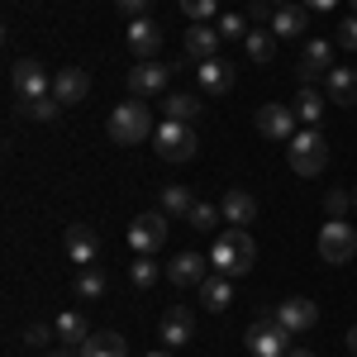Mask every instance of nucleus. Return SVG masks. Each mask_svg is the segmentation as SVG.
Instances as JSON below:
<instances>
[{"label": "nucleus", "mask_w": 357, "mask_h": 357, "mask_svg": "<svg viewBox=\"0 0 357 357\" xmlns=\"http://www.w3.org/2000/svg\"><path fill=\"white\" fill-rule=\"evenodd\" d=\"M324 105H329V96H319L314 86H301V91H296V114H301L310 129H319V119H324Z\"/></svg>", "instance_id": "nucleus-26"}, {"label": "nucleus", "mask_w": 357, "mask_h": 357, "mask_svg": "<svg viewBox=\"0 0 357 357\" xmlns=\"http://www.w3.org/2000/svg\"><path fill=\"white\" fill-rule=\"evenodd\" d=\"M24 110H29V119L48 124V119H57V114H62V100H57V96H38V100H29Z\"/></svg>", "instance_id": "nucleus-30"}, {"label": "nucleus", "mask_w": 357, "mask_h": 357, "mask_svg": "<svg viewBox=\"0 0 357 357\" xmlns=\"http://www.w3.org/2000/svg\"><path fill=\"white\" fill-rule=\"evenodd\" d=\"M53 338H57V324H29V329H24V343H29V348H48Z\"/></svg>", "instance_id": "nucleus-36"}, {"label": "nucleus", "mask_w": 357, "mask_h": 357, "mask_svg": "<svg viewBox=\"0 0 357 357\" xmlns=\"http://www.w3.org/2000/svg\"><path fill=\"white\" fill-rule=\"evenodd\" d=\"M243 48H248L252 62H272V57H276V33H272V29H252V33L243 38Z\"/></svg>", "instance_id": "nucleus-28"}, {"label": "nucleus", "mask_w": 357, "mask_h": 357, "mask_svg": "<svg viewBox=\"0 0 357 357\" xmlns=\"http://www.w3.org/2000/svg\"><path fill=\"white\" fill-rule=\"evenodd\" d=\"M195 291H200V305H205V310H215V314H220V310H229V301H234L229 276H205Z\"/></svg>", "instance_id": "nucleus-24"}, {"label": "nucleus", "mask_w": 357, "mask_h": 357, "mask_svg": "<svg viewBox=\"0 0 357 357\" xmlns=\"http://www.w3.org/2000/svg\"><path fill=\"white\" fill-rule=\"evenodd\" d=\"M96 257H100V238H96V229H91V224H72V229H67V262H77V267L86 272Z\"/></svg>", "instance_id": "nucleus-13"}, {"label": "nucleus", "mask_w": 357, "mask_h": 357, "mask_svg": "<svg viewBox=\"0 0 357 357\" xmlns=\"http://www.w3.org/2000/svg\"><path fill=\"white\" fill-rule=\"evenodd\" d=\"M267 5H276V10H281V5H291V0H267Z\"/></svg>", "instance_id": "nucleus-43"}, {"label": "nucleus", "mask_w": 357, "mask_h": 357, "mask_svg": "<svg viewBox=\"0 0 357 357\" xmlns=\"http://www.w3.org/2000/svg\"><path fill=\"white\" fill-rule=\"evenodd\" d=\"M348 353L357 357V324H353V329H348Z\"/></svg>", "instance_id": "nucleus-41"}, {"label": "nucleus", "mask_w": 357, "mask_h": 357, "mask_svg": "<svg viewBox=\"0 0 357 357\" xmlns=\"http://www.w3.org/2000/svg\"><path fill=\"white\" fill-rule=\"evenodd\" d=\"M286 357H314V353H305V348H296V353H286Z\"/></svg>", "instance_id": "nucleus-42"}, {"label": "nucleus", "mask_w": 357, "mask_h": 357, "mask_svg": "<svg viewBox=\"0 0 357 357\" xmlns=\"http://www.w3.org/2000/svg\"><path fill=\"white\" fill-rule=\"evenodd\" d=\"M119 5V15H129V20H143L148 15V0H114Z\"/></svg>", "instance_id": "nucleus-39"}, {"label": "nucleus", "mask_w": 357, "mask_h": 357, "mask_svg": "<svg viewBox=\"0 0 357 357\" xmlns=\"http://www.w3.org/2000/svg\"><path fill=\"white\" fill-rule=\"evenodd\" d=\"M305 24H310V10L305 5H281L267 29H272L276 38H296V33H305Z\"/></svg>", "instance_id": "nucleus-23"}, {"label": "nucleus", "mask_w": 357, "mask_h": 357, "mask_svg": "<svg viewBox=\"0 0 357 357\" xmlns=\"http://www.w3.org/2000/svg\"><path fill=\"white\" fill-rule=\"evenodd\" d=\"M205 262H210V257H200V252H181V257H172V262H167L172 286H200V281H205Z\"/></svg>", "instance_id": "nucleus-19"}, {"label": "nucleus", "mask_w": 357, "mask_h": 357, "mask_svg": "<svg viewBox=\"0 0 357 357\" xmlns=\"http://www.w3.org/2000/svg\"><path fill=\"white\" fill-rule=\"evenodd\" d=\"M10 86H15V96L20 100H38V96H53V77L43 72V62H33V57H20L15 67H10Z\"/></svg>", "instance_id": "nucleus-7"}, {"label": "nucleus", "mask_w": 357, "mask_h": 357, "mask_svg": "<svg viewBox=\"0 0 357 357\" xmlns=\"http://www.w3.org/2000/svg\"><path fill=\"white\" fill-rule=\"evenodd\" d=\"M353 10H357V0H353Z\"/></svg>", "instance_id": "nucleus-47"}, {"label": "nucleus", "mask_w": 357, "mask_h": 357, "mask_svg": "<svg viewBox=\"0 0 357 357\" xmlns=\"http://www.w3.org/2000/svg\"><path fill=\"white\" fill-rule=\"evenodd\" d=\"M129 276H134V286H138V291H148V286L158 281V262H153V257H134Z\"/></svg>", "instance_id": "nucleus-33"}, {"label": "nucleus", "mask_w": 357, "mask_h": 357, "mask_svg": "<svg viewBox=\"0 0 357 357\" xmlns=\"http://www.w3.org/2000/svg\"><path fill=\"white\" fill-rule=\"evenodd\" d=\"M191 210H195V200H191L186 186H167V191H162V215H167V220H186Z\"/></svg>", "instance_id": "nucleus-29"}, {"label": "nucleus", "mask_w": 357, "mask_h": 357, "mask_svg": "<svg viewBox=\"0 0 357 357\" xmlns=\"http://www.w3.org/2000/svg\"><path fill=\"white\" fill-rule=\"evenodd\" d=\"M296 119H301L296 105H276V100H272V105H257V134L272 138V143H291V138L301 134Z\"/></svg>", "instance_id": "nucleus-8"}, {"label": "nucleus", "mask_w": 357, "mask_h": 357, "mask_svg": "<svg viewBox=\"0 0 357 357\" xmlns=\"http://www.w3.org/2000/svg\"><path fill=\"white\" fill-rule=\"evenodd\" d=\"M357 252V229L348 220H329L319 229V257L333 262V267H343V262H353Z\"/></svg>", "instance_id": "nucleus-6"}, {"label": "nucleus", "mask_w": 357, "mask_h": 357, "mask_svg": "<svg viewBox=\"0 0 357 357\" xmlns=\"http://www.w3.org/2000/svg\"><path fill=\"white\" fill-rule=\"evenodd\" d=\"M181 48H186V57H191V62H205V57H215V48H220V29H210V24L186 29Z\"/></svg>", "instance_id": "nucleus-22"}, {"label": "nucleus", "mask_w": 357, "mask_h": 357, "mask_svg": "<svg viewBox=\"0 0 357 357\" xmlns=\"http://www.w3.org/2000/svg\"><path fill=\"white\" fill-rule=\"evenodd\" d=\"M324 210H329V220H343L353 210V191H329L324 195Z\"/></svg>", "instance_id": "nucleus-35"}, {"label": "nucleus", "mask_w": 357, "mask_h": 357, "mask_svg": "<svg viewBox=\"0 0 357 357\" xmlns=\"http://www.w3.org/2000/svg\"><path fill=\"white\" fill-rule=\"evenodd\" d=\"M272 314H276V319H281V324H286L291 333H305V329H314V324H319V305L305 301V296H291V301H281Z\"/></svg>", "instance_id": "nucleus-11"}, {"label": "nucleus", "mask_w": 357, "mask_h": 357, "mask_svg": "<svg viewBox=\"0 0 357 357\" xmlns=\"http://www.w3.org/2000/svg\"><path fill=\"white\" fill-rule=\"evenodd\" d=\"M220 38H248V20L243 15H224L220 20Z\"/></svg>", "instance_id": "nucleus-38"}, {"label": "nucleus", "mask_w": 357, "mask_h": 357, "mask_svg": "<svg viewBox=\"0 0 357 357\" xmlns=\"http://www.w3.org/2000/svg\"><path fill=\"white\" fill-rule=\"evenodd\" d=\"M129 48L138 53V62H153V53L162 48V29L153 24L148 15L143 20H129Z\"/></svg>", "instance_id": "nucleus-17"}, {"label": "nucleus", "mask_w": 357, "mask_h": 357, "mask_svg": "<svg viewBox=\"0 0 357 357\" xmlns=\"http://www.w3.org/2000/svg\"><path fill=\"white\" fill-rule=\"evenodd\" d=\"M53 96L62 105H82L86 96H91V77H86L82 67H62L53 77Z\"/></svg>", "instance_id": "nucleus-16"}, {"label": "nucleus", "mask_w": 357, "mask_h": 357, "mask_svg": "<svg viewBox=\"0 0 357 357\" xmlns=\"http://www.w3.org/2000/svg\"><path fill=\"white\" fill-rule=\"evenodd\" d=\"M158 333H162L167 348H181V343H191V333H195L191 310H186V305H172V310L162 314V324H158Z\"/></svg>", "instance_id": "nucleus-15"}, {"label": "nucleus", "mask_w": 357, "mask_h": 357, "mask_svg": "<svg viewBox=\"0 0 357 357\" xmlns=\"http://www.w3.org/2000/svg\"><path fill=\"white\" fill-rule=\"evenodd\" d=\"M329 72H333V43L310 38L305 43V57H301V86H314L319 77H329Z\"/></svg>", "instance_id": "nucleus-12"}, {"label": "nucleus", "mask_w": 357, "mask_h": 357, "mask_svg": "<svg viewBox=\"0 0 357 357\" xmlns=\"http://www.w3.org/2000/svg\"><path fill=\"white\" fill-rule=\"evenodd\" d=\"M324 96L333 105H357V72L353 67H333L324 77Z\"/></svg>", "instance_id": "nucleus-20"}, {"label": "nucleus", "mask_w": 357, "mask_h": 357, "mask_svg": "<svg viewBox=\"0 0 357 357\" xmlns=\"http://www.w3.org/2000/svg\"><path fill=\"white\" fill-rule=\"evenodd\" d=\"M148 357H172V353H148Z\"/></svg>", "instance_id": "nucleus-45"}, {"label": "nucleus", "mask_w": 357, "mask_h": 357, "mask_svg": "<svg viewBox=\"0 0 357 357\" xmlns=\"http://www.w3.org/2000/svg\"><path fill=\"white\" fill-rule=\"evenodd\" d=\"M195 82H200L205 96H224L234 86V67L224 57H205V62H195Z\"/></svg>", "instance_id": "nucleus-14"}, {"label": "nucleus", "mask_w": 357, "mask_h": 357, "mask_svg": "<svg viewBox=\"0 0 357 357\" xmlns=\"http://www.w3.org/2000/svg\"><path fill=\"white\" fill-rule=\"evenodd\" d=\"M162 114H167V119H176V124H191L195 114H200V96H186V91H167V96H162Z\"/></svg>", "instance_id": "nucleus-25"}, {"label": "nucleus", "mask_w": 357, "mask_h": 357, "mask_svg": "<svg viewBox=\"0 0 357 357\" xmlns=\"http://www.w3.org/2000/svg\"><path fill=\"white\" fill-rule=\"evenodd\" d=\"M191 220V229H200V234H215V220H220V210L215 205H205V200H195V210L186 215Z\"/></svg>", "instance_id": "nucleus-32"}, {"label": "nucleus", "mask_w": 357, "mask_h": 357, "mask_svg": "<svg viewBox=\"0 0 357 357\" xmlns=\"http://www.w3.org/2000/svg\"><path fill=\"white\" fill-rule=\"evenodd\" d=\"M333 43H338L343 53H357V15H348L343 24L333 29Z\"/></svg>", "instance_id": "nucleus-34"}, {"label": "nucleus", "mask_w": 357, "mask_h": 357, "mask_svg": "<svg viewBox=\"0 0 357 357\" xmlns=\"http://www.w3.org/2000/svg\"><path fill=\"white\" fill-rule=\"evenodd\" d=\"M224 220L234 224V229H248V224L257 220V200H252V195L243 191V186H234V191H224Z\"/></svg>", "instance_id": "nucleus-18"}, {"label": "nucleus", "mask_w": 357, "mask_h": 357, "mask_svg": "<svg viewBox=\"0 0 357 357\" xmlns=\"http://www.w3.org/2000/svg\"><path fill=\"white\" fill-rule=\"evenodd\" d=\"M167 82H172V67H162V62H138L134 72H129V96H138V100L162 96Z\"/></svg>", "instance_id": "nucleus-10"}, {"label": "nucleus", "mask_w": 357, "mask_h": 357, "mask_svg": "<svg viewBox=\"0 0 357 357\" xmlns=\"http://www.w3.org/2000/svg\"><path fill=\"white\" fill-rule=\"evenodd\" d=\"M77 296H82V301H100V296H105V276L86 267V272L77 276Z\"/></svg>", "instance_id": "nucleus-31"}, {"label": "nucleus", "mask_w": 357, "mask_h": 357, "mask_svg": "<svg viewBox=\"0 0 357 357\" xmlns=\"http://www.w3.org/2000/svg\"><path fill=\"white\" fill-rule=\"evenodd\" d=\"M148 134H158V129H153V114H148V105L138 96H129L124 105L110 110V138L114 143H143Z\"/></svg>", "instance_id": "nucleus-4"}, {"label": "nucleus", "mask_w": 357, "mask_h": 357, "mask_svg": "<svg viewBox=\"0 0 357 357\" xmlns=\"http://www.w3.org/2000/svg\"><path fill=\"white\" fill-rule=\"evenodd\" d=\"M243 343H248V353H252V357H286V353H291V329L267 310V314H257V319L248 324Z\"/></svg>", "instance_id": "nucleus-2"}, {"label": "nucleus", "mask_w": 357, "mask_h": 357, "mask_svg": "<svg viewBox=\"0 0 357 357\" xmlns=\"http://www.w3.org/2000/svg\"><path fill=\"white\" fill-rule=\"evenodd\" d=\"M286 158H291V172L296 176H319L329 167V138L319 134V129H301V134L291 138Z\"/></svg>", "instance_id": "nucleus-3"}, {"label": "nucleus", "mask_w": 357, "mask_h": 357, "mask_svg": "<svg viewBox=\"0 0 357 357\" xmlns=\"http://www.w3.org/2000/svg\"><path fill=\"white\" fill-rule=\"evenodd\" d=\"M153 148H158V158H162V162H191L195 148H200V138H195L191 124L162 119V124H158V134H153Z\"/></svg>", "instance_id": "nucleus-5"}, {"label": "nucleus", "mask_w": 357, "mask_h": 357, "mask_svg": "<svg viewBox=\"0 0 357 357\" xmlns=\"http://www.w3.org/2000/svg\"><path fill=\"white\" fill-rule=\"evenodd\" d=\"M77 357H129V343H124V333L105 329V333H91L77 348Z\"/></svg>", "instance_id": "nucleus-21"}, {"label": "nucleus", "mask_w": 357, "mask_h": 357, "mask_svg": "<svg viewBox=\"0 0 357 357\" xmlns=\"http://www.w3.org/2000/svg\"><path fill=\"white\" fill-rule=\"evenodd\" d=\"M338 0H305V10H333Z\"/></svg>", "instance_id": "nucleus-40"}, {"label": "nucleus", "mask_w": 357, "mask_h": 357, "mask_svg": "<svg viewBox=\"0 0 357 357\" xmlns=\"http://www.w3.org/2000/svg\"><path fill=\"white\" fill-rule=\"evenodd\" d=\"M181 10H186V15H191L195 24H205V20H210V15H215V10H220V0H181Z\"/></svg>", "instance_id": "nucleus-37"}, {"label": "nucleus", "mask_w": 357, "mask_h": 357, "mask_svg": "<svg viewBox=\"0 0 357 357\" xmlns=\"http://www.w3.org/2000/svg\"><path fill=\"white\" fill-rule=\"evenodd\" d=\"M167 243V215L162 210H148V215H138L129 224V248H134L138 257H148V252H158Z\"/></svg>", "instance_id": "nucleus-9"}, {"label": "nucleus", "mask_w": 357, "mask_h": 357, "mask_svg": "<svg viewBox=\"0 0 357 357\" xmlns=\"http://www.w3.org/2000/svg\"><path fill=\"white\" fill-rule=\"evenodd\" d=\"M353 205H357V186H353Z\"/></svg>", "instance_id": "nucleus-46"}, {"label": "nucleus", "mask_w": 357, "mask_h": 357, "mask_svg": "<svg viewBox=\"0 0 357 357\" xmlns=\"http://www.w3.org/2000/svg\"><path fill=\"white\" fill-rule=\"evenodd\" d=\"M57 338H62L67 348H82L86 338H91V324H86L77 310H62V314H57Z\"/></svg>", "instance_id": "nucleus-27"}, {"label": "nucleus", "mask_w": 357, "mask_h": 357, "mask_svg": "<svg viewBox=\"0 0 357 357\" xmlns=\"http://www.w3.org/2000/svg\"><path fill=\"white\" fill-rule=\"evenodd\" d=\"M252 262H257V243H252V234L248 229H220L215 234V248H210V267L229 281H238V276L252 272Z\"/></svg>", "instance_id": "nucleus-1"}, {"label": "nucleus", "mask_w": 357, "mask_h": 357, "mask_svg": "<svg viewBox=\"0 0 357 357\" xmlns=\"http://www.w3.org/2000/svg\"><path fill=\"white\" fill-rule=\"evenodd\" d=\"M48 357H72V353H67V348H62V353H48Z\"/></svg>", "instance_id": "nucleus-44"}]
</instances>
